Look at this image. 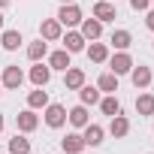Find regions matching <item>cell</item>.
Returning <instances> with one entry per match:
<instances>
[{
	"label": "cell",
	"mask_w": 154,
	"mask_h": 154,
	"mask_svg": "<svg viewBox=\"0 0 154 154\" xmlns=\"http://www.w3.org/2000/svg\"><path fill=\"white\" fill-rule=\"evenodd\" d=\"M63 27H75V24H82V9L75 6V3H63L60 9H57V15H54Z\"/></svg>",
	"instance_id": "6da1fadb"
},
{
	"label": "cell",
	"mask_w": 154,
	"mask_h": 154,
	"mask_svg": "<svg viewBox=\"0 0 154 154\" xmlns=\"http://www.w3.org/2000/svg\"><path fill=\"white\" fill-rule=\"evenodd\" d=\"M133 69V57H130V51H115L112 57H109V72H115V75H127Z\"/></svg>",
	"instance_id": "7a4b0ae2"
},
{
	"label": "cell",
	"mask_w": 154,
	"mask_h": 154,
	"mask_svg": "<svg viewBox=\"0 0 154 154\" xmlns=\"http://www.w3.org/2000/svg\"><path fill=\"white\" fill-rule=\"evenodd\" d=\"M151 79H154V72H151V66H145V63H133V69H130V82H133V88L136 91H145L148 85H151Z\"/></svg>",
	"instance_id": "3957f363"
},
{
	"label": "cell",
	"mask_w": 154,
	"mask_h": 154,
	"mask_svg": "<svg viewBox=\"0 0 154 154\" xmlns=\"http://www.w3.org/2000/svg\"><path fill=\"white\" fill-rule=\"evenodd\" d=\"M91 15L97 18V21H115L118 18V6L112 3V0H97V3H94V9H91Z\"/></svg>",
	"instance_id": "277c9868"
},
{
	"label": "cell",
	"mask_w": 154,
	"mask_h": 154,
	"mask_svg": "<svg viewBox=\"0 0 154 154\" xmlns=\"http://www.w3.org/2000/svg\"><path fill=\"white\" fill-rule=\"evenodd\" d=\"M45 124H48L51 130H60V127L66 124V109H63L60 103H48V106H45Z\"/></svg>",
	"instance_id": "5b68a950"
},
{
	"label": "cell",
	"mask_w": 154,
	"mask_h": 154,
	"mask_svg": "<svg viewBox=\"0 0 154 154\" xmlns=\"http://www.w3.org/2000/svg\"><path fill=\"white\" fill-rule=\"evenodd\" d=\"M21 82H24L21 66H18V63H9V66L3 69V79H0V85L9 88V91H18V88H21Z\"/></svg>",
	"instance_id": "8992f818"
},
{
	"label": "cell",
	"mask_w": 154,
	"mask_h": 154,
	"mask_svg": "<svg viewBox=\"0 0 154 154\" xmlns=\"http://www.w3.org/2000/svg\"><path fill=\"white\" fill-rule=\"evenodd\" d=\"M27 75H30V82H33L36 88H45V85H48V79H51V66H48V63H42V60H36V63L30 66V72H27Z\"/></svg>",
	"instance_id": "52a82bcc"
},
{
	"label": "cell",
	"mask_w": 154,
	"mask_h": 154,
	"mask_svg": "<svg viewBox=\"0 0 154 154\" xmlns=\"http://www.w3.org/2000/svg\"><path fill=\"white\" fill-rule=\"evenodd\" d=\"M82 85H85V69H79V66L63 69V88L66 91H79Z\"/></svg>",
	"instance_id": "ba28073f"
},
{
	"label": "cell",
	"mask_w": 154,
	"mask_h": 154,
	"mask_svg": "<svg viewBox=\"0 0 154 154\" xmlns=\"http://www.w3.org/2000/svg\"><path fill=\"white\" fill-rule=\"evenodd\" d=\"M39 36L54 42V39H60V36H63V24H60L57 18H45V21L39 24Z\"/></svg>",
	"instance_id": "9c48e42d"
},
{
	"label": "cell",
	"mask_w": 154,
	"mask_h": 154,
	"mask_svg": "<svg viewBox=\"0 0 154 154\" xmlns=\"http://www.w3.org/2000/svg\"><path fill=\"white\" fill-rule=\"evenodd\" d=\"M85 54H88V60H94V63H106V60H109V45L91 39V45H85Z\"/></svg>",
	"instance_id": "30bf717a"
},
{
	"label": "cell",
	"mask_w": 154,
	"mask_h": 154,
	"mask_svg": "<svg viewBox=\"0 0 154 154\" xmlns=\"http://www.w3.org/2000/svg\"><path fill=\"white\" fill-rule=\"evenodd\" d=\"M15 124H18V130H21V133H33V130L39 127V118H36V112H33V109H24V112H18V115H15Z\"/></svg>",
	"instance_id": "8fae6325"
},
{
	"label": "cell",
	"mask_w": 154,
	"mask_h": 154,
	"mask_svg": "<svg viewBox=\"0 0 154 154\" xmlns=\"http://www.w3.org/2000/svg\"><path fill=\"white\" fill-rule=\"evenodd\" d=\"M60 39H63V48H66L69 54H75V51H85V42H88V39H85L79 30H66Z\"/></svg>",
	"instance_id": "7c38bea8"
},
{
	"label": "cell",
	"mask_w": 154,
	"mask_h": 154,
	"mask_svg": "<svg viewBox=\"0 0 154 154\" xmlns=\"http://www.w3.org/2000/svg\"><path fill=\"white\" fill-rule=\"evenodd\" d=\"M66 121H69L72 127H79V130H82L85 124H91V115H88V106H82V103H79V106H72V109L66 112Z\"/></svg>",
	"instance_id": "4fadbf2b"
},
{
	"label": "cell",
	"mask_w": 154,
	"mask_h": 154,
	"mask_svg": "<svg viewBox=\"0 0 154 154\" xmlns=\"http://www.w3.org/2000/svg\"><path fill=\"white\" fill-rule=\"evenodd\" d=\"M82 130H85L82 139H85V145H91V148H97V145L103 142V136H106V130H103L100 124H85Z\"/></svg>",
	"instance_id": "5bb4252c"
},
{
	"label": "cell",
	"mask_w": 154,
	"mask_h": 154,
	"mask_svg": "<svg viewBox=\"0 0 154 154\" xmlns=\"http://www.w3.org/2000/svg\"><path fill=\"white\" fill-rule=\"evenodd\" d=\"M60 148H63L66 154H82L88 145H85V139H82L79 133H66V139H60Z\"/></svg>",
	"instance_id": "9a60e30c"
},
{
	"label": "cell",
	"mask_w": 154,
	"mask_h": 154,
	"mask_svg": "<svg viewBox=\"0 0 154 154\" xmlns=\"http://www.w3.org/2000/svg\"><path fill=\"white\" fill-rule=\"evenodd\" d=\"M82 30V36L85 39H100V33H103V21H97V18H82V24H79Z\"/></svg>",
	"instance_id": "2e32d148"
},
{
	"label": "cell",
	"mask_w": 154,
	"mask_h": 154,
	"mask_svg": "<svg viewBox=\"0 0 154 154\" xmlns=\"http://www.w3.org/2000/svg\"><path fill=\"white\" fill-rule=\"evenodd\" d=\"M48 66H51V69H60V72L69 69V66H72V63H69V51H66V48L51 51V54H48Z\"/></svg>",
	"instance_id": "e0dca14e"
},
{
	"label": "cell",
	"mask_w": 154,
	"mask_h": 154,
	"mask_svg": "<svg viewBox=\"0 0 154 154\" xmlns=\"http://www.w3.org/2000/svg\"><path fill=\"white\" fill-rule=\"evenodd\" d=\"M109 133H112L115 139H124V136L130 133V121H127L124 115H112V121H109Z\"/></svg>",
	"instance_id": "ac0fdd59"
},
{
	"label": "cell",
	"mask_w": 154,
	"mask_h": 154,
	"mask_svg": "<svg viewBox=\"0 0 154 154\" xmlns=\"http://www.w3.org/2000/svg\"><path fill=\"white\" fill-rule=\"evenodd\" d=\"M79 100H82V106H97V103H100V88L82 85V88H79Z\"/></svg>",
	"instance_id": "d6986e66"
},
{
	"label": "cell",
	"mask_w": 154,
	"mask_h": 154,
	"mask_svg": "<svg viewBox=\"0 0 154 154\" xmlns=\"http://www.w3.org/2000/svg\"><path fill=\"white\" fill-rule=\"evenodd\" d=\"M97 88H100V94H115L118 91V75L115 72H103L97 79Z\"/></svg>",
	"instance_id": "ffe728a7"
},
{
	"label": "cell",
	"mask_w": 154,
	"mask_h": 154,
	"mask_svg": "<svg viewBox=\"0 0 154 154\" xmlns=\"http://www.w3.org/2000/svg\"><path fill=\"white\" fill-rule=\"evenodd\" d=\"M109 42H112V48H118V51H127V48L133 45V36H130V30H115Z\"/></svg>",
	"instance_id": "44dd1931"
},
{
	"label": "cell",
	"mask_w": 154,
	"mask_h": 154,
	"mask_svg": "<svg viewBox=\"0 0 154 154\" xmlns=\"http://www.w3.org/2000/svg\"><path fill=\"white\" fill-rule=\"evenodd\" d=\"M45 54H48V42H45L42 36H39L36 42H30V45H27V57H30L33 63H36V60H42Z\"/></svg>",
	"instance_id": "7402d4cb"
},
{
	"label": "cell",
	"mask_w": 154,
	"mask_h": 154,
	"mask_svg": "<svg viewBox=\"0 0 154 154\" xmlns=\"http://www.w3.org/2000/svg\"><path fill=\"white\" fill-rule=\"evenodd\" d=\"M100 109H103V115H121V100L115 97V94H109V97H100Z\"/></svg>",
	"instance_id": "603a6c76"
},
{
	"label": "cell",
	"mask_w": 154,
	"mask_h": 154,
	"mask_svg": "<svg viewBox=\"0 0 154 154\" xmlns=\"http://www.w3.org/2000/svg\"><path fill=\"white\" fill-rule=\"evenodd\" d=\"M24 39H21V33L18 30H6L3 36H0V45H3L6 51H18V45H21Z\"/></svg>",
	"instance_id": "cb8c5ba5"
},
{
	"label": "cell",
	"mask_w": 154,
	"mask_h": 154,
	"mask_svg": "<svg viewBox=\"0 0 154 154\" xmlns=\"http://www.w3.org/2000/svg\"><path fill=\"white\" fill-rule=\"evenodd\" d=\"M27 106H30V109H45V106H48V91H42V88L30 91V94H27Z\"/></svg>",
	"instance_id": "d4e9b609"
},
{
	"label": "cell",
	"mask_w": 154,
	"mask_h": 154,
	"mask_svg": "<svg viewBox=\"0 0 154 154\" xmlns=\"http://www.w3.org/2000/svg\"><path fill=\"white\" fill-rule=\"evenodd\" d=\"M136 112L139 115H154V94H139L136 97Z\"/></svg>",
	"instance_id": "484cf974"
},
{
	"label": "cell",
	"mask_w": 154,
	"mask_h": 154,
	"mask_svg": "<svg viewBox=\"0 0 154 154\" xmlns=\"http://www.w3.org/2000/svg\"><path fill=\"white\" fill-rule=\"evenodd\" d=\"M9 154H30V142H27L21 133H15V136L9 139Z\"/></svg>",
	"instance_id": "4316f807"
},
{
	"label": "cell",
	"mask_w": 154,
	"mask_h": 154,
	"mask_svg": "<svg viewBox=\"0 0 154 154\" xmlns=\"http://www.w3.org/2000/svg\"><path fill=\"white\" fill-rule=\"evenodd\" d=\"M130 6H133L136 12H145V9L151 6V0H130Z\"/></svg>",
	"instance_id": "83f0119b"
},
{
	"label": "cell",
	"mask_w": 154,
	"mask_h": 154,
	"mask_svg": "<svg viewBox=\"0 0 154 154\" xmlns=\"http://www.w3.org/2000/svg\"><path fill=\"white\" fill-rule=\"evenodd\" d=\"M145 27H148V30H154V9L145 15Z\"/></svg>",
	"instance_id": "f1b7e54d"
},
{
	"label": "cell",
	"mask_w": 154,
	"mask_h": 154,
	"mask_svg": "<svg viewBox=\"0 0 154 154\" xmlns=\"http://www.w3.org/2000/svg\"><path fill=\"white\" fill-rule=\"evenodd\" d=\"M0 133H3V112H0Z\"/></svg>",
	"instance_id": "f546056e"
},
{
	"label": "cell",
	"mask_w": 154,
	"mask_h": 154,
	"mask_svg": "<svg viewBox=\"0 0 154 154\" xmlns=\"http://www.w3.org/2000/svg\"><path fill=\"white\" fill-rule=\"evenodd\" d=\"M3 6H9V0H0V9H3Z\"/></svg>",
	"instance_id": "4dcf8cb0"
},
{
	"label": "cell",
	"mask_w": 154,
	"mask_h": 154,
	"mask_svg": "<svg viewBox=\"0 0 154 154\" xmlns=\"http://www.w3.org/2000/svg\"><path fill=\"white\" fill-rule=\"evenodd\" d=\"M0 30H3V12H0Z\"/></svg>",
	"instance_id": "1f68e13d"
},
{
	"label": "cell",
	"mask_w": 154,
	"mask_h": 154,
	"mask_svg": "<svg viewBox=\"0 0 154 154\" xmlns=\"http://www.w3.org/2000/svg\"><path fill=\"white\" fill-rule=\"evenodd\" d=\"M60 3H75V0H60Z\"/></svg>",
	"instance_id": "d6a6232c"
},
{
	"label": "cell",
	"mask_w": 154,
	"mask_h": 154,
	"mask_svg": "<svg viewBox=\"0 0 154 154\" xmlns=\"http://www.w3.org/2000/svg\"><path fill=\"white\" fill-rule=\"evenodd\" d=\"M0 154H9V151H0Z\"/></svg>",
	"instance_id": "836d02e7"
},
{
	"label": "cell",
	"mask_w": 154,
	"mask_h": 154,
	"mask_svg": "<svg viewBox=\"0 0 154 154\" xmlns=\"http://www.w3.org/2000/svg\"><path fill=\"white\" fill-rule=\"evenodd\" d=\"M151 3H154V0H151Z\"/></svg>",
	"instance_id": "e575fe53"
},
{
	"label": "cell",
	"mask_w": 154,
	"mask_h": 154,
	"mask_svg": "<svg viewBox=\"0 0 154 154\" xmlns=\"http://www.w3.org/2000/svg\"><path fill=\"white\" fill-rule=\"evenodd\" d=\"M0 88H3V85H0Z\"/></svg>",
	"instance_id": "d590c367"
},
{
	"label": "cell",
	"mask_w": 154,
	"mask_h": 154,
	"mask_svg": "<svg viewBox=\"0 0 154 154\" xmlns=\"http://www.w3.org/2000/svg\"><path fill=\"white\" fill-rule=\"evenodd\" d=\"M151 45H154V42H151Z\"/></svg>",
	"instance_id": "8d00e7d4"
},
{
	"label": "cell",
	"mask_w": 154,
	"mask_h": 154,
	"mask_svg": "<svg viewBox=\"0 0 154 154\" xmlns=\"http://www.w3.org/2000/svg\"><path fill=\"white\" fill-rule=\"evenodd\" d=\"M82 154H85V151H82Z\"/></svg>",
	"instance_id": "74e56055"
}]
</instances>
